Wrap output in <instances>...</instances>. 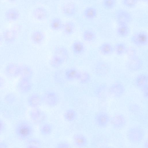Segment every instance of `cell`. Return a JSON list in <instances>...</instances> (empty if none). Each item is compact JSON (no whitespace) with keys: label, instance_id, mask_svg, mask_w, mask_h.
<instances>
[{"label":"cell","instance_id":"5b68a950","mask_svg":"<svg viewBox=\"0 0 148 148\" xmlns=\"http://www.w3.org/2000/svg\"><path fill=\"white\" fill-rule=\"evenodd\" d=\"M131 40L133 43L137 46H145L147 45L148 42L147 34L144 32H137L132 36Z\"/></svg>","mask_w":148,"mask_h":148},{"label":"cell","instance_id":"d590c367","mask_svg":"<svg viewBox=\"0 0 148 148\" xmlns=\"http://www.w3.org/2000/svg\"><path fill=\"white\" fill-rule=\"evenodd\" d=\"M126 50V46L123 43H118L115 46V50L116 53L118 55L123 54L125 52Z\"/></svg>","mask_w":148,"mask_h":148},{"label":"cell","instance_id":"83f0119b","mask_svg":"<svg viewBox=\"0 0 148 148\" xmlns=\"http://www.w3.org/2000/svg\"><path fill=\"white\" fill-rule=\"evenodd\" d=\"M64 32L67 35H71L74 32L75 25L73 22L69 21L63 24L62 28Z\"/></svg>","mask_w":148,"mask_h":148},{"label":"cell","instance_id":"7c38bea8","mask_svg":"<svg viewBox=\"0 0 148 148\" xmlns=\"http://www.w3.org/2000/svg\"><path fill=\"white\" fill-rule=\"evenodd\" d=\"M32 120L36 123H39L45 119V116L44 113L40 109L36 108L32 110L30 113Z\"/></svg>","mask_w":148,"mask_h":148},{"label":"cell","instance_id":"5bb4252c","mask_svg":"<svg viewBox=\"0 0 148 148\" xmlns=\"http://www.w3.org/2000/svg\"><path fill=\"white\" fill-rule=\"evenodd\" d=\"M5 18L10 21H17L20 16V13L16 9L10 8L6 10L5 14Z\"/></svg>","mask_w":148,"mask_h":148},{"label":"cell","instance_id":"d6986e66","mask_svg":"<svg viewBox=\"0 0 148 148\" xmlns=\"http://www.w3.org/2000/svg\"><path fill=\"white\" fill-rule=\"evenodd\" d=\"M142 64V61L140 59L133 57H132L131 59L129 61L128 66L131 70L137 71L141 68Z\"/></svg>","mask_w":148,"mask_h":148},{"label":"cell","instance_id":"60d3db41","mask_svg":"<svg viewBox=\"0 0 148 148\" xmlns=\"http://www.w3.org/2000/svg\"><path fill=\"white\" fill-rule=\"evenodd\" d=\"M5 83L4 79L0 76V88L2 87L5 85Z\"/></svg>","mask_w":148,"mask_h":148},{"label":"cell","instance_id":"74e56055","mask_svg":"<svg viewBox=\"0 0 148 148\" xmlns=\"http://www.w3.org/2000/svg\"><path fill=\"white\" fill-rule=\"evenodd\" d=\"M56 147L57 148H68L70 147V145L67 143L62 142L58 143Z\"/></svg>","mask_w":148,"mask_h":148},{"label":"cell","instance_id":"8d00e7d4","mask_svg":"<svg viewBox=\"0 0 148 148\" xmlns=\"http://www.w3.org/2000/svg\"><path fill=\"white\" fill-rule=\"evenodd\" d=\"M138 0H123L122 3L125 6L130 8L135 7Z\"/></svg>","mask_w":148,"mask_h":148},{"label":"cell","instance_id":"ac0fdd59","mask_svg":"<svg viewBox=\"0 0 148 148\" xmlns=\"http://www.w3.org/2000/svg\"><path fill=\"white\" fill-rule=\"evenodd\" d=\"M97 14V9L92 6L87 7L84 10L83 13L84 17L89 20H92L95 18Z\"/></svg>","mask_w":148,"mask_h":148},{"label":"cell","instance_id":"836d02e7","mask_svg":"<svg viewBox=\"0 0 148 148\" xmlns=\"http://www.w3.org/2000/svg\"><path fill=\"white\" fill-rule=\"evenodd\" d=\"M116 3V0H103L102 1L103 7L107 9L113 8L115 7Z\"/></svg>","mask_w":148,"mask_h":148},{"label":"cell","instance_id":"f1b7e54d","mask_svg":"<svg viewBox=\"0 0 148 148\" xmlns=\"http://www.w3.org/2000/svg\"><path fill=\"white\" fill-rule=\"evenodd\" d=\"M77 113L75 110L72 109L67 110L64 113V116L66 120L71 121H74L77 117Z\"/></svg>","mask_w":148,"mask_h":148},{"label":"cell","instance_id":"f546056e","mask_svg":"<svg viewBox=\"0 0 148 148\" xmlns=\"http://www.w3.org/2000/svg\"><path fill=\"white\" fill-rule=\"evenodd\" d=\"M26 147L28 148H40L41 146L40 141L36 138H29L27 140Z\"/></svg>","mask_w":148,"mask_h":148},{"label":"cell","instance_id":"52a82bcc","mask_svg":"<svg viewBox=\"0 0 148 148\" xmlns=\"http://www.w3.org/2000/svg\"><path fill=\"white\" fill-rule=\"evenodd\" d=\"M43 99L46 104L50 106H54L56 105L59 100L58 95L53 91L46 92L43 96Z\"/></svg>","mask_w":148,"mask_h":148},{"label":"cell","instance_id":"4fadbf2b","mask_svg":"<svg viewBox=\"0 0 148 148\" xmlns=\"http://www.w3.org/2000/svg\"><path fill=\"white\" fill-rule=\"evenodd\" d=\"M33 17L36 20L42 21L45 19L48 15L46 10L43 8L38 7L35 9L32 12Z\"/></svg>","mask_w":148,"mask_h":148},{"label":"cell","instance_id":"1f68e13d","mask_svg":"<svg viewBox=\"0 0 148 148\" xmlns=\"http://www.w3.org/2000/svg\"><path fill=\"white\" fill-rule=\"evenodd\" d=\"M83 37L84 39L87 42H91L94 40L96 38L95 33L92 31L87 30L84 32Z\"/></svg>","mask_w":148,"mask_h":148},{"label":"cell","instance_id":"8992f818","mask_svg":"<svg viewBox=\"0 0 148 148\" xmlns=\"http://www.w3.org/2000/svg\"><path fill=\"white\" fill-rule=\"evenodd\" d=\"M125 90L124 86L119 82H116L113 84L109 88L110 92L116 98L121 97L124 93Z\"/></svg>","mask_w":148,"mask_h":148},{"label":"cell","instance_id":"7bdbcfd3","mask_svg":"<svg viewBox=\"0 0 148 148\" xmlns=\"http://www.w3.org/2000/svg\"><path fill=\"white\" fill-rule=\"evenodd\" d=\"M9 1L11 2H13L15 1L16 0H8Z\"/></svg>","mask_w":148,"mask_h":148},{"label":"cell","instance_id":"603a6c76","mask_svg":"<svg viewBox=\"0 0 148 148\" xmlns=\"http://www.w3.org/2000/svg\"><path fill=\"white\" fill-rule=\"evenodd\" d=\"M116 31L118 36L122 37H125L129 34L130 29L128 25H119Z\"/></svg>","mask_w":148,"mask_h":148},{"label":"cell","instance_id":"9a60e30c","mask_svg":"<svg viewBox=\"0 0 148 148\" xmlns=\"http://www.w3.org/2000/svg\"><path fill=\"white\" fill-rule=\"evenodd\" d=\"M73 141L75 144L79 147H84L87 145L88 140L83 135L77 134L74 135Z\"/></svg>","mask_w":148,"mask_h":148},{"label":"cell","instance_id":"b9f144b4","mask_svg":"<svg viewBox=\"0 0 148 148\" xmlns=\"http://www.w3.org/2000/svg\"><path fill=\"white\" fill-rule=\"evenodd\" d=\"M148 142L147 141L145 143V144L144 145V146L146 148H148Z\"/></svg>","mask_w":148,"mask_h":148},{"label":"cell","instance_id":"484cf974","mask_svg":"<svg viewBox=\"0 0 148 148\" xmlns=\"http://www.w3.org/2000/svg\"><path fill=\"white\" fill-rule=\"evenodd\" d=\"M44 36L43 33L40 31H36L34 32L31 36L32 40L34 43L39 44L41 43L44 40Z\"/></svg>","mask_w":148,"mask_h":148},{"label":"cell","instance_id":"277c9868","mask_svg":"<svg viewBox=\"0 0 148 148\" xmlns=\"http://www.w3.org/2000/svg\"><path fill=\"white\" fill-rule=\"evenodd\" d=\"M94 120L96 124L99 127L104 128L106 127L110 121L108 114L106 112L101 111L95 115Z\"/></svg>","mask_w":148,"mask_h":148},{"label":"cell","instance_id":"f6af8a7d","mask_svg":"<svg viewBox=\"0 0 148 148\" xmlns=\"http://www.w3.org/2000/svg\"><path fill=\"white\" fill-rule=\"evenodd\" d=\"M143 0L145 2H147V1H148V0Z\"/></svg>","mask_w":148,"mask_h":148},{"label":"cell","instance_id":"2e32d148","mask_svg":"<svg viewBox=\"0 0 148 148\" xmlns=\"http://www.w3.org/2000/svg\"><path fill=\"white\" fill-rule=\"evenodd\" d=\"M42 99L37 93H33L30 95L28 99V103L31 107L36 108L41 103Z\"/></svg>","mask_w":148,"mask_h":148},{"label":"cell","instance_id":"7402d4cb","mask_svg":"<svg viewBox=\"0 0 148 148\" xmlns=\"http://www.w3.org/2000/svg\"><path fill=\"white\" fill-rule=\"evenodd\" d=\"M80 72L74 68L68 69L65 73V76L66 78L70 80L78 79Z\"/></svg>","mask_w":148,"mask_h":148},{"label":"cell","instance_id":"7a4b0ae2","mask_svg":"<svg viewBox=\"0 0 148 148\" xmlns=\"http://www.w3.org/2000/svg\"><path fill=\"white\" fill-rule=\"evenodd\" d=\"M145 136L143 129L138 126H135L130 128L127 132V137L129 140L133 143H140Z\"/></svg>","mask_w":148,"mask_h":148},{"label":"cell","instance_id":"4dcf8cb0","mask_svg":"<svg viewBox=\"0 0 148 148\" xmlns=\"http://www.w3.org/2000/svg\"><path fill=\"white\" fill-rule=\"evenodd\" d=\"M83 44L79 41H76L72 45V49L74 52L77 54H79L82 53L84 50Z\"/></svg>","mask_w":148,"mask_h":148},{"label":"cell","instance_id":"ffe728a7","mask_svg":"<svg viewBox=\"0 0 148 148\" xmlns=\"http://www.w3.org/2000/svg\"><path fill=\"white\" fill-rule=\"evenodd\" d=\"M148 77L147 75L145 74H140L136 77L135 83L136 86L141 89L148 86Z\"/></svg>","mask_w":148,"mask_h":148},{"label":"cell","instance_id":"e575fe53","mask_svg":"<svg viewBox=\"0 0 148 148\" xmlns=\"http://www.w3.org/2000/svg\"><path fill=\"white\" fill-rule=\"evenodd\" d=\"M90 76L88 73L86 72H80L78 80L81 83L85 84L88 83L90 80Z\"/></svg>","mask_w":148,"mask_h":148},{"label":"cell","instance_id":"8fae6325","mask_svg":"<svg viewBox=\"0 0 148 148\" xmlns=\"http://www.w3.org/2000/svg\"><path fill=\"white\" fill-rule=\"evenodd\" d=\"M5 71L8 76L13 78L16 77L19 75V66L14 63H10L5 67Z\"/></svg>","mask_w":148,"mask_h":148},{"label":"cell","instance_id":"d4e9b609","mask_svg":"<svg viewBox=\"0 0 148 148\" xmlns=\"http://www.w3.org/2000/svg\"><path fill=\"white\" fill-rule=\"evenodd\" d=\"M63 24L58 17H55L51 21L50 26L51 29L55 31L59 30L62 28Z\"/></svg>","mask_w":148,"mask_h":148},{"label":"cell","instance_id":"4316f807","mask_svg":"<svg viewBox=\"0 0 148 148\" xmlns=\"http://www.w3.org/2000/svg\"><path fill=\"white\" fill-rule=\"evenodd\" d=\"M100 52L104 55H109L113 52V49L112 45L109 43L106 42L102 44L99 47Z\"/></svg>","mask_w":148,"mask_h":148},{"label":"cell","instance_id":"ee69618b","mask_svg":"<svg viewBox=\"0 0 148 148\" xmlns=\"http://www.w3.org/2000/svg\"><path fill=\"white\" fill-rule=\"evenodd\" d=\"M2 40V36L0 35V43H1Z\"/></svg>","mask_w":148,"mask_h":148},{"label":"cell","instance_id":"e0dca14e","mask_svg":"<svg viewBox=\"0 0 148 148\" xmlns=\"http://www.w3.org/2000/svg\"><path fill=\"white\" fill-rule=\"evenodd\" d=\"M19 75L21 78L30 79L33 75L32 69L26 65H22L19 66Z\"/></svg>","mask_w":148,"mask_h":148},{"label":"cell","instance_id":"d6a6232c","mask_svg":"<svg viewBox=\"0 0 148 148\" xmlns=\"http://www.w3.org/2000/svg\"><path fill=\"white\" fill-rule=\"evenodd\" d=\"M52 130V126L50 124L45 123L41 127L40 131L42 134L44 135H47L51 132Z\"/></svg>","mask_w":148,"mask_h":148},{"label":"cell","instance_id":"cb8c5ba5","mask_svg":"<svg viewBox=\"0 0 148 148\" xmlns=\"http://www.w3.org/2000/svg\"><path fill=\"white\" fill-rule=\"evenodd\" d=\"M16 36V32L12 29L5 30L3 33V36L4 40L7 42H12L15 39Z\"/></svg>","mask_w":148,"mask_h":148},{"label":"cell","instance_id":"30bf717a","mask_svg":"<svg viewBox=\"0 0 148 148\" xmlns=\"http://www.w3.org/2000/svg\"><path fill=\"white\" fill-rule=\"evenodd\" d=\"M64 14L68 17L73 16L76 12V6L73 2H68L64 4L62 8Z\"/></svg>","mask_w":148,"mask_h":148},{"label":"cell","instance_id":"ab89813d","mask_svg":"<svg viewBox=\"0 0 148 148\" xmlns=\"http://www.w3.org/2000/svg\"><path fill=\"white\" fill-rule=\"evenodd\" d=\"M5 126L4 122L0 119V134L2 133L5 129Z\"/></svg>","mask_w":148,"mask_h":148},{"label":"cell","instance_id":"9c48e42d","mask_svg":"<svg viewBox=\"0 0 148 148\" xmlns=\"http://www.w3.org/2000/svg\"><path fill=\"white\" fill-rule=\"evenodd\" d=\"M32 86L30 79L21 78L18 84L17 88L19 92L25 93L31 90Z\"/></svg>","mask_w":148,"mask_h":148},{"label":"cell","instance_id":"f35d334b","mask_svg":"<svg viewBox=\"0 0 148 148\" xmlns=\"http://www.w3.org/2000/svg\"><path fill=\"white\" fill-rule=\"evenodd\" d=\"M144 97L147 98H148V86H146L141 89Z\"/></svg>","mask_w":148,"mask_h":148},{"label":"cell","instance_id":"6da1fadb","mask_svg":"<svg viewBox=\"0 0 148 148\" xmlns=\"http://www.w3.org/2000/svg\"><path fill=\"white\" fill-rule=\"evenodd\" d=\"M15 132L17 137L22 140H27L32 136L33 130L28 122L22 121L18 123L15 128Z\"/></svg>","mask_w":148,"mask_h":148},{"label":"cell","instance_id":"3957f363","mask_svg":"<svg viewBox=\"0 0 148 148\" xmlns=\"http://www.w3.org/2000/svg\"><path fill=\"white\" fill-rule=\"evenodd\" d=\"M115 16L118 25H128L132 20L131 14L127 10L123 9H119L116 11Z\"/></svg>","mask_w":148,"mask_h":148},{"label":"cell","instance_id":"44dd1931","mask_svg":"<svg viewBox=\"0 0 148 148\" xmlns=\"http://www.w3.org/2000/svg\"><path fill=\"white\" fill-rule=\"evenodd\" d=\"M65 60L61 56L55 53L50 60V64L53 67L57 68L61 66Z\"/></svg>","mask_w":148,"mask_h":148},{"label":"cell","instance_id":"ba28073f","mask_svg":"<svg viewBox=\"0 0 148 148\" xmlns=\"http://www.w3.org/2000/svg\"><path fill=\"white\" fill-rule=\"evenodd\" d=\"M110 121L113 127L117 129L123 128L126 123L125 118L121 114H118L114 115Z\"/></svg>","mask_w":148,"mask_h":148}]
</instances>
